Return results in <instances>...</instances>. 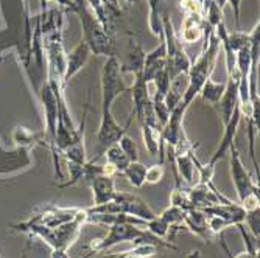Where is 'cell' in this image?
Masks as SVG:
<instances>
[{
    "label": "cell",
    "instance_id": "obj_1",
    "mask_svg": "<svg viewBox=\"0 0 260 258\" xmlns=\"http://www.w3.org/2000/svg\"><path fill=\"white\" fill-rule=\"evenodd\" d=\"M123 92H128V86L123 80L120 62L115 56H109L102 68V120L97 134V156H93L92 162H95L108 146L119 142L128 131V125L122 126L117 123L112 115V103Z\"/></svg>",
    "mask_w": 260,
    "mask_h": 258
},
{
    "label": "cell",
    "instance_id": "obj_2",
    "mask_svg": "<svg viewBox=\"0 0 260 258\" xmlns=\"http://www.w3.org/2000/svg\"><path fill=\"white\" fill-rule=\"evenodd\" d=\"M84 224H87V210L80 208V212L77 213L74 221L66 223L56 229H47L42 226L30 224L27 221L13 227L19 232H25L28 235L41 238L45 244H49L52 247V252H67L69 247L80 237Z\"/></svg>",
    "mask_w": 260,
    "mask_h": 258
},
{
    "label": "cell",
    "instance_id": "obj_3",
    "mask_svg": "<svg viewBox=\"0 0 260 258\" xmlns=\"http://www.w3.org/2000/svg\"><path fill=\"white\" fill-rule=\"evenodd\" d=\"M133 243V244H154L159 249L165 247V249H170V250H178V247L175 244H172L167 240H160L157 237H154L153 233H150L148 230L144 229H139V226L129 224V223H119V224H112L109 226V230L106 233V237L99 238V240H92L90 246H89V253L90 255H95L100 252H105L117 244L120 243ZM86 256V258H87Z\"/></svg>",
    "mask_w": 260,
    "mask_h": 258
},
{
    "label": "cell",
    "instance_id": "obj_4",
    "mask_svg": "<svg viewBox=\"0 0 260 258\" xmlns=\"http://www.w3.org/2000/svg\"><path fill=\"white\" fill-rule=\"evenodd\" d=\"M75 5L72 13H75L80 17L81 30H83V41L89 45L92 53L100 56H115L114 55V44L109 36V33L103 28V25L99 22L87 5L86 0H74Z\"/></svg>",
    "mask_w": 260,
    "mask_h": 258
},
{
    "label": "cell",
    "instance_id": "obj_5",
    "mask_svg": "<svg viewBox=\"0 0 260 258\" xmlns=\"http://www.w3.org/2000/svg\"><path fill=\"white\" fill-rule=\"evenodd\" d=\"M90 213H114V215H128L139 219H153L156 213L153 208L144 201L131 193L126 192H117L115 198L103 205H92L90 208H86Z\"/></svg>",
    "mask_w": 260,
    "mask_h": 258
},
{
    "label": "cell",
    "instance_id": "obj_6",
    "mask_svg": "<svg viewBox=\"0 0 260 258\" xmlns=\"http://www.w3.org/2000/svg\"><path fill=\"white\" fill-rule=\"evenodd\" d=\"M42 107H44V117H45V142L49 143L53 156V165H55V174L58 179H64L62 173L59 170V153L56 150V131H58V100L49 84H44L39 90Z\"/></svg>",
    "mask_w": 260,
    "mask_h": 258
},
{
    "label": "cell",
    "instance_id": "obj_7",
    "mask_svg": "<svg viewBox=\"0 0 260 258\" xmlns=\"http://www.w3.org/2000/svg\"><path fill=\"white\" fill-rule=\"evenodd\" d=\"M229 153H231V174H232L235 192H237V196H239V202L243 201L249 195H258V183L248 173L235 143L231 145Z\"/></svg>",
    "mask_w": 260,
    "mask_h": 258
},
{
    "label": "cell",
    "instance_id": "obj_8",
    "mask_svg": "<svg viewBox=\"0 0 260 258\" xmlns=\"http://www.w3.org/2000/svg\"><path fill=\"white\" fill-rule=\"evenodd\" d=\"M78 212L80 207H47L42 212L31 216L27 223L47 229H56L66 223L74 221Z\"/></svg>",
    "mask_w": 260,
    "mask_h": 258
},
{
    "label": "cell",
    "instance_id": "obj_9",
    "mask_svg": "<svg viewBox=\"0 0 260 258\" xmlns=\"http://www.w3.org/2000/svg\"><path fill=\"white\" fill-rule=\"evenodd\" d=\"M239 84H240V73L239 70L232 75H228V81H226V90L223 93V97L220 98V101L215 104L218 107V114L221 117V123L223 126L228 125V122L231 120V117L239 104Z\"/></svg>",
    "mask_w": 260,
    "mask_h": 258
},
{
    "label": "cell",
    "instance_id": "obj_10",
    "mask_svg": "<svg viewBox=\"0 0 260 258\" xmlns=\"http://www.w3.org/2000/svg\"><path fill=\"white\" fill-rule=\"evenodd\" d=\"M90 192H92V198H93V205H103L111 202L115 195V180L114 176H108V174H97L93 176L87 183H86Z\"/></svg>",
    "mask_w": 260,
    "mask_h": 258
},
{
    "label": "cell",
    "instance_id": "obj_11",
    "mask_svg": "<svg viewBox=\"0 0 260 258\" xmlns=\"http://www.w3.org/2000/svg\"><path fill=\"white\" fill-rule=\"evenodd\" d=\"M90 53L92 52L89 49V45L83 39L77 44V47L72 52L67 53V56H66V70H64V77H62V84L64 86L86 65Z\"/></svg>",
    "mask_w": 260,
    "mask_h": 258
},
{
    "label": "cell",
    "instance_id": "obj_12",
    "mask_svg": "<svg viewBox=\"0 0 260 258\" xmlns=\"http://www.w3.org/2000/svg\"><path fill=\"white\" fill-rule=\"evenodd\" d=\"M240 122H242V115H240V110H239V106H237V107H235V110H234V114H232V117H231V120L224 126V134H223V138H221V142H220V146L217 148L214 156L210 157L207 165L215 168V163L229 151L231 145L234 143V138H235V134H237Z\"/></svg>",
    "mask_w": 260,
    "mask_h": 258
},
{
    "label": "cell",
    "instance_id": "obj_13",
    "mask_svg": "<svg viewBox=\"0 0 260 258\" xmlns=\"http://www.w3.org/2000/svg\"><path fill=\"white\" fill-rule=\"evenodd\" d=\"M167 67V50H165V42L160 39V44L157 49L151 50L150 53H145V59H144V78L151 83L153 78L156 77V73L159 70Z\"/></svg>",
    "mask_w": 260,
    "mask_h": 258
},
{
    "label": "cell",
    "instance_id": "obj_14",
    "mask_svg": "<svg viewBox=\"0 0 260 258\" xmlns=\"http://www.w3.org/2000/svg\"><path fill=\"white\" fill-rule=\"evenodd\" d=\"M184 226L190 230L192 233H195L197 237H200L204 241H210L212 240V233L209 230V224H207V215L203 212L201 208H192L187 210L184 215Z\"/></svg>",
    "mask_w": 260,
    "mask_h": 258
},
{
    "label": "cell",
    "instance_id": "obj_15",
    "mask_svg": "<svg viewBox=\"0 0 260 258\" xmlns=\"http://www.w3.org/2000/svg\"><path fill=\"white\" fill-rule=\"evenodd\" d=\"M197 156L193 150L185 151V153H176L175 154V167L178 171V177L184 179L188 185L195 183V174L198 173L197 170Z\"/></svg>",
    "mask_w": 260,
    "mask_h": 258
},
{
    "label": "cell",
    "instance_id": "obj_16",
    "mask_svg": "<svg viewBox=\"0 0 260 258\" xmlns=\"http://www.w3.org/2000/svg\"><path fill=\"white\" fill-rule=\"evenodd\" d=\"M144 59H145V52L142 50L140 42L136 39H129L126 58H125L123 64H120L122 73H134L136 75V73L142 72V70H144Z\"/></svg>",
    "mask_w": 260,
    "mask_h": 258
},
{
    "label": "cell",
    "instance_id": "obj_17",
    "mask_svg": "<svg viewBox=\"0 0 260 258\" xmlns=\"http://www.w3.org/2000/svg\"><path fill=\"white\" fill-rule=\"evenodd\" d=\"M103 154L106 157V162L109 163L111 167H114L117 174H122L125 171V168L129 165V162H131L126 157V154L123 153V150L119 146V143H114V145L108 146Z\"/></svg>",
    "mask_w": 260,
    "mask_h": 258
},
{
    "label": "cell",
    "instance_id": "obj_18",
    "mask_svg": "<svg viewBox=\"0 0 260 258\" xmlns=\"http://www.w3.org/2000/svg\"><path fill=\"white\" fill-rule=\"evenodd\" d=\"M226 90V81H214L212 78H207V81L204 83L200 95L203 97L204 101L210 103V104H217L220 101V98L223 97V93Z\"/></svg>",
    "mask_w": 260,
    "mask_h": 258
},
{
    "label": "cell",
    "instance_id": "obj_19",
    "mask_svg": "<svg viewBox=\"0 0 260 258\" xmlns=\"http://www.w3.org/2000/svg\"><path fill=\"white\" fill-rule=\"evenodd\" d=\"M145 173H147V165L136 160V162H129V165L125 168L122 174L128 179V182L134 189H142L145 185Z\"/></svg>",
    "mask_w": 260,
    "mask_h": 258
},
{
    "label": "cell",
    "instance_id": "obj_20",
    "mask_svg": "<svg viewBox=\"0 0 260 258\" xmlns=\"http://www.w3.org/2000/svg\"><path fill=\"white\" fill-rule=\"evenodd\" d=\"M150 14H148V25L154 36L162 39L164 36V27H162V13L160 11V0H147Z\"/></svg>",
    "mask_w": 260,
    "mask_h": 258
},
{
    "label": "cell",
    "instance_id": "obj_21",
    "mask_svg": "<svg viewBox=\"0 0 260 258\" xmlns=\"http://www.w3.org/2000/svg\"><path fill=\"white\" fill-rule=\"evenodd\" d=\"M170 81H172V77L169 73L167 67L159 70L156 73V77L153 78V83L156 86V90H154V95H151V98H157V100H164L165 95H167L169 92V87H170Z\"/></svg>",
    "mask_w": 260,
    "mask_h": 258
},
{
    "label": "cell",
    "instance_id": "obj_22",
    "mask_svg": "<svg viewBox=\"0 0 260 258\" xmlns=\"http://www.w3.org/2000/svg\"><path fill=\"white\" fill-rule=\"evenodd\" d=\"M145 227H147V230L150 232V233H153L154 237H157V238H160V240H170V230H172V227L165 223L159 215H156L153 219H148L147 223H145Z\"/></svg>",
    "mask_w": 260,
    "mask_h": 258
},
{
    "label": "cell",
    "instance_id": "obj_23",
    "mask_svg": "<svg viewBox=\"0 0 260 258\" xmlns=\"http://www.w3.org/2000/svg\"><path fill=\"white\" fill-rule=\"evenodd\" d=\"M184 215H185L184 210L179 208V207H175V205L167 207L162 213H159V216L165 223H167L170 227H179V226H182L184 224Z\"/></svg>",
    "mask_w": 260,
    "mask_h": 258
},
{
    "label": "cell",
    "instance_id": "obj_24",
    "mask_svg": "<svg viewBox=\"0 0 260 258\" xmlns=\"http://www.w3.org/2000/svg\"><path fill=\"white\" fill-rule=\"evenodd\" d=\"M117 143H119V146L123 150V153L126 154V157H128L131 162L139 160V148H137V143L134 142V138H131L129 135L125 134Z\"/></svg>",
    "mask_w": 260,
    "mask_h": 258
},
{
    "label": "cell",
    "instance_id": "obj_25",
    "mask_svg": "<svg viewBox=\"0 0 260 258\" xmlns=\"http://www.w3.org/2000/svg\"><path fill=\"white\" fill-rule=\"evenodd\" d=\"M165 176V167L164 163L159 162V163H154L151 167H147V173H145V183H151V185H156L159 183Z\"/></svg>",
    "mask_w": 260,
    "mask_h": 258
},
{
    "label": "cell",
    "instance_id": "obj_26",
    "mask_svg": "<svg viewBox=\"0 0 260 258\" xmlns=\"http://www.w3.org/2000/svg\"><path fill=\"white\" fill-rule=\"evenodd\" d=\"M13 140L20 146H30L35 143V134L27 128H16L13 134Z\"/></svg>",
    "mask_w": 260,
    "mask_h": 258
},
{
    "label": "cell",
    "instance_id": "obj_27",
    "mask_svg": "<svg viewBox=\"0 0 260 258\" xmlns=\"http://www.w3.org/2000/svg\"><path fill=\"white\" fill-rule=\"evenodd\" d=\"M248 226V229L251 230L252 233V238L258 241V235H260V223H258V210H255V212H248L246 216H245V223Z\"/></svg>",
    "mask_w": 260,
    "mask_h": 258
},
{
    "label": "cell",
    "instance_id": "obj_28",
    "mask_svg": "<svg viewBox=\"0 0 260 258\" xmlns=\"http://www.w3.org/2000/svg\"><path fill=\"white\" fill-rule=\"evenodd\" d=\"M179 8L185 16L203 14V10H201V5L198 0H179Z\"/></svg>",
    "mask_w": 260,
    "mask_h": 258
},
{
    "label": "cell",
    "instance_id": "obj_29",
    "mask_svg": "<svg viewBox=\"0 0 260 258\" xmlns=\"http://www.w3.org/2000/svg\"><path fill=\"white\" fill-rule=\"evenodd\" d=\"M258 202H260L258 195H249L243 201H240L239 204L243 207V210L248 213V212H255V210H258Z\"/></svg>",
    "mask_w": 260,
    "mask_h": 258
},
{
    "label": "cell",
    "instance_id": "obj_30",
    "mask_svg": "<svg viewBox=\"0 0 260 258\" xmlns=\"http://www.w3.org/2000/svg\"><path fill=\"white\" fill-rule=\"evenodd\" d=\"M231 5L232 13H234V22H235V30H240V7H242V0H226Z\"/></svg>",
    "mask_w": 260,
    "mask_h": 258
},
{
    "label": "cell",
    "instance_id": "obj_31",
    "mask_svg": "<svg viewBox=\"0 0 260 258\" xmlns=\"http://www.w3.org/2000/svg\"><path fill=\"white\" fill-rule=\"evenodd\" d=\"M187 258H201V252L200 250H193V252H190L187 255Z\"/></svg>",
    "mask_w": 260,
    "mask_h": 258
},
{
    "label": "cell",
    "instance_id": "obj_32",
    "mask_svg": "<svg viewBox=\"0 0 260 258\" xmlns=\"http://www.w3.org/2000/svg\"><path fill=\"white\" fill-rule=\"evenodd\" d=\"M212 2L217 4V5L223 10V8H224V4H226V0H212Z\"/></svg>",
    "mask_w": 260,
    "mask_h": 258
},
{
    "label": "cell",
    "instance_id": "obj_33",
    "mask_svg": "<svg viewBox=\"0 0 260 258\" xmlns=\"http://www.w3.org/2000/svg\"><path fill=\"white\" fill-rule=\"evenodd\" d=\"M128 4H137V0H126Z\"/></svg>",
    "mask_w": 260,
    "mask_h": 258
}]
</instances>
